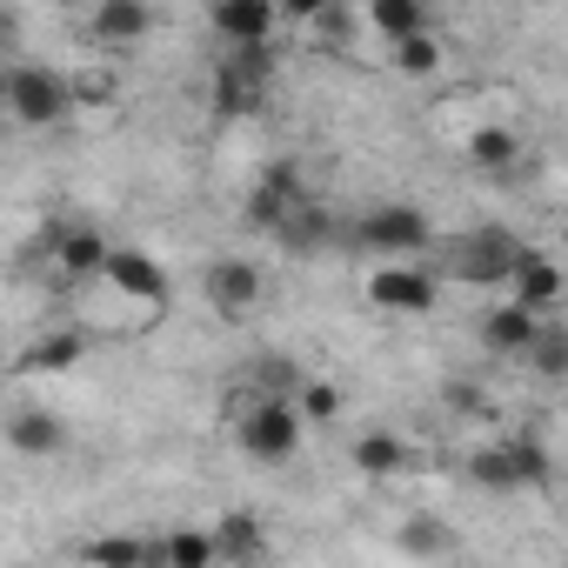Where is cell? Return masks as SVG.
<instances>
[{"label":"cell","mask_w":568,"mask_h":568,"mask_svg":"<svg viewBox=\"0 0 568 568\" xmlns=\"http://www.w3.org/2000/svg\"><path fill=\"white\" fill-rule=\"evenodd\" d=\"M362 302L375 315H388V322H422L442 302V281H435L428 261H375L362 274Z\"/></svg>","instance_id":"4"},{"label":"cell","mask_w":568,"mask_h":568,"mask_svg":"<svg viewBox=\"0 0 568 568\" xmlns=\"http://www.w3.org/2000/svg\"><path fill=\"white\" fill-rule=\"evenodd\" d=\"M81 561L88 568H161V541L154 535H134V528H114V535L81 541Z\"/></svg>","instance_id":"21"},{"label":"cell","mask_w":568,"mask_h":568,"mask_svg":"<svg viewBox=\"0 0 568 568\" xmlns=\"http://www.w3.org/2000/svg\"><path fill=\"white\" fill-rule=\"evenodd\" d=\"M395 548L408 555V561H442L448 548H455V528L442 521V515H402V528H395Z\"/></svg>","instance_id":"24"},{"label":"cell","mask_w":568,"mask_h":568,"mask_svg":"<svg viewBox=\"0 0 568 568\" xmlns=\"http://www.w3.org/2000/svg\"><path fill=\"white\" fill-rule=\"evenodd\" d=\"M302 415L295 402H267V395H234V448L261 468H281L302 455Z\"/></svg>","instance_id":"3"},{"label":"cell","mask_w":568,"mask_h":568,"mask_svg":"<svg viewBox=\"0 0 568 568\" xmlns=\"http://www.w3.org/2000/svg\"><path fill=\"white\" fill-rule=\"evenodd\" d=\"M201 288H207V308L221 322H247L261 302H267V274L247 261V254H214L207 274H201Z\"/></svg>","instance_id":"8"},{"label":"cell","mask_w":568,"mask_h":568,"mask_svg":"<svg viewBox=\"0 0 568 568\" xmlns=\"http://www.w3.org/2000/svg\"><path fill=\"white\" fill-rule=\"evenodd\" d=\"M521 362H528L541 382H561V375H568V328H561V322H541V335H535V348H528Z\"/></svg>","instance_id":"30"},{"label":"cell","mask_w":568,"mask_h":568,"mask_svg":"<svg viewBox=\"0 0 568 568\" xmlns=\"http://www.w3.org/2000/svg\"><path fill=\"white\" fill-rule=\"evenodd\" d=\"M362 28L395 48V41H408V34L428 28V0H368V8H362Z\"/></svg>","instance_id":"23"},{"label":"cell","mask_w":568,"mask_h":568,"mask_svg":"<svg viewBox=\"0 0 568 568\" xmlns=\"http://www.w3.org/2000/svg\"><path fill=\"white\" fill-rule=\"evenodd\" d=\"M207 21H214V34H221L227 54H234V48H261V41H274L281 8H274V0H214Z\"/></svg>","instance_id":"14"},{"label":"cell","mask_w":568,"mask_h":568,"mask_svg":"<svg viewBox=\"0 0 568 568\" xmlns=\"http://www.w3.org/2000/svg\"><path fill=\"white\" fill-rule=\"evenodd\" d=\"M348 462H355V475H368V481H402V475H415L428 455H422L408 435H395V428H362V435L348 442Z\"/></svg>","instance_id":"11"},{"label":"cell","mask_w":568,"mask_h":568,"mask_svg":"<svg viewBox=\"0 0 568 568\" xmlns=\"http://www.w3.org/2000/svg\"><path fill=\"white\" fill-rule=\"evenodd\" d=\"M154 541H161V568H221V561H214V541H207V528H194V521H181V528H161Z\"/></svg>","instance_id":"27"},{"label":"cell","mask_w":568,"mask_h":568,"mask_svg":"<svg viewBox=\"0 0 568 568\" xmlns=\"http://www.w3.org/2000/svg\"><path fill=\"white\" fill-rule=\"evenodd\" d=\"M295 415H302V428H328V422L342 415V388L322 382V375H308L302 395H295Z\"/></svg>","instance_id":"31"},{"label":"cell","mask_w":568,"mask_h":568,"mask_svg":"<svg viewBox=\"0 0 568 568\" xmlns=\"http://www.w3.org/2000/svg\"><path fill=\"white\" fill-rule=\"evenodd\" d=\"M21 41V14H8V8H0V54H8Z\"/></svg>","instance_id":"33"},{"label":"cell","mask_w":568,"mask_h":568,"mask_svg":"<svg viewBox=\"0 0 568 568\" xmlns=\"http://www.w3.org/2000/svg\"><path fill=\"white\" fill-rule=\"evenodd\" d=\"M521 161H528V141H521L508 121H488V128H475V134L462 141V168H475V174H488V181H508Z\"/></svg>","instance_id":"15"},{"label":"cell","mask_w":568,"mask_h":568,"mask_svg":"<svg viewBox=\"0 0 568 568\" xmlns=\"http://www.w3.org/2000/svg\"><path fill=\"white\" fill-rule=\"evenodd\" d=\"M335 234H342V214H328L315 194H308V201H302L288 221L274 227V241L288 247V254H328V247H335Z\"/></svg>","instance_id":"19"},{"label":"cell","mask_w":568,"mask_h":568,"mask_svg":"<svg viewBox=\"0 0 568 568\" xmlns=\"http://www.w3.org/2000/svg\"><path fill=\"white\" fill-rule=\"evenodd\" d=\"M508 302L528 308V315H541V322H555V308H561V261L548 247H528L521 241L515 274H508Z\"/></svg>","instance_id":"10"},{"label":"cell","mask_w":568,"mask_h":568,"mask_svg":"<svg viewBox=\"0 0 568 568\" xmlns=\"http://www.w3.org/2000/svg\"><path fill=\"white\" fill-rule=\"evenodd\" d=\"M108 254H114V241L101 234V221H88V214L54 221V254H48V267H61V281H101Z\"/></svg>","instance_id":"9"},{"label":"cell","mask_w":568,"mask_h":568,"mask_svg":"<svg viewBox=\"0 0 568 568\" xmlns=\"http://www.w3.org/2000/svg\"><path fill=\"white\" fill-rule=\"evenodd\" d=\"M302 201H308V181H302V168H295L288 154H281V161H267V168L254 174V187H247V201H241V221H247L254 234H274Z\"/></svg>","instance_id":"7"},{"label":"cell","mask_w":568,"mask_h":568,"mask_svg":"<svg viewBox=\"0 0 568 568\" xmlns=\"http://www.w3.org/2000/svg\"><path fill=\"white\" fill-rule=\"evenodd\" d=\"M207 101H214V114H221V121H247V114H261V108H267V81H254V74H241V68H227V61H221V68H214V94H207Z\"/></svg>","instance_id":"22"},{"label":"cell","mask_w":568,"mask_h":568,"mask_svg":"<svg viewBox=\"0 0 568 568\" xmlns=\"http://www.w3.org/2000/svg\"><path fill=\"white\" fill-rule=\"evenodd\" d=\"M335 241H342L348 254H368V261H422V254L435 247V221H428V207H415V201H382V207L342 221Z\"/></svg>","instance_id":"1"},{"label":"cell","mask_w":568,"mask_h":568,"mask_svg":"<svg viewBox=\"0 0 568 568\" xmlns=\"http://www.w3.org/2000/svg\"><path fill=\"white\" fill-rule=\"evenodd\" d=\"M234 375H241V395H267V402H295L302 382H308V368H302L295 355H254V362H241Z\"/></svg>","instance_id":"20"},{"label":"cell","mask_w":568,"mask_h":568,"mask_svg":"<svg viewBox=\"0 0 568 568\" xmlns=\"http://www.w3.org/2000/svg\"><path fill=\"white\" fill-rule=\"evenodd\" d=\"M101 288H114L128 308H141L148 315V328H154V315H168V267L148 254V247H114L108 254V267H101Z\"/></svg>","instance_id":"6"},{"label":"cell","mask_w":568,"mask_h":568,"mask_svg":"<svg viewBox=\"0 0 568 568\" xmlns=\"http://www.w3.org/2000/svg\"><path fill=\"white\" fill-rule=\"evenodd\" d=\"M68 94H74V108H108V101L121 94L114 61H81V68H68Z\"/></svg>","instance_id":"28"},{"label":"cell","mask_w":568,"mask_h":568,"mask_svg":"<svg viewBox=\"0 0 568 568\" xmlns=\"http://www.w3.org/2000/svg\"><path fill=\"white\" fill-rule=\"evenodd\" d=\"M154 34V8H141V0H101V8H88V48L101 54H128Z\"/></svg>","instance_id":"12"},{"label":"cell","mask_w":568,"mask_h":568,"mask_svg":"<svg viewBox=\"0 0 568 568\" xmlns=\"http://www.w3.org/2000/svg\"><path fill=\"white\" fill-rule=\"evenodd\" d=\"M515 254H521V234H508V227H468V234H455L442 247L435 281L455 274V281H468V288H508Z\"/></svg>","instance_id":"5"},{"label":"cell","mask_w":568,"mask_h":568,"mask_svg":"<svg viewBox=\"0 0 568 568\" xmlns=\"http://www.w3.org/2000/svg\"><path fill=\"white\" fill-rule=\"evenodd\" d=\"M388 61H395L408 81H422V74H435V68L448 61V48H442V34H435V28H422V34L395 41V48H388Z\"/></svg>","instance_id":"29"},{"label":"cell","mask_w":568,"mask_h":568,"mask_svg":"<svg viewBox=\"0 0 568 568\" xmlns=\"http://www.w3.org/2000/svg\"><path fill=\"white\" fill-rule=\"evenodd\" d=\"M74 114V94H68V68H48V61H8L0 68V121L8 128H61Z\"/></svg>","instance_id":"2"},{"label":"cell","mask_w":568,"mask_h":568,"mask_svg":"<svg viewBox=\"0 0 568 568\" xmlns=\"http://www.w3.org/2000/svg\"><path fill=\"white\" fill-rule=\"evenodd\" d=\"M88 328H48V335H34L28 348H21V362H14V375H61V368H74V362H88Z\"/></svg>","instance_id":"18"},{"label":"cell","mask_w":568,"mask_h":568,"mask_svg":"<svg viewBox=\"0 0 568 568\" xmlns=\"http://www.w3.org/2000/svg\"><path fill=\"white\" fill-rule=\"evenodd\" d=\"M442 408L462 415V422H481V415H488V395H481L475 382H448V388H442Z\"/></svg>","instance_id":"32"},{"label":"cell","mask_w":568,"mask_h":568,"mask_svg":"<svg viewBox=\"0 0 568 568\" xmlns=\"http://www.w3.org/2000/svg\"><path fill=\"white\" fill-rule=\"evenodd\" d=\"M501 448H508V462H515V481H521V495H535V488H548L555 481V455H548V442L541 435H501Z\"/></svg>","instance_id":"25"},{"label":"cell","mask_w":568,"mask_h":568,"mask_svg":"<svg viewBox=\"0 0 568 568\" xmlns=\"http://www.w3.org/2000/svg\"><path fill=\"white\" fill-rule=\"evenodd\" d=\"M207 541H214V561L227 568H261L267 561V521L254 508H227L207 521Z\"/></svg>","instance_id":"13"},{"label":"cell","mask_w":568,"mask_h":568,"mask_svg":"<svg viewBox=\"0 0 568 568\" xmlns=\"http://www.w3.org/2000/svg\"><path fill=\"white\" fill-rule=\"evenodd\" d=\"M0 442H8L14 455H61L68 448V422L54 415V408H14L8 422H0Z\"/></svg>","instance_id":"16"},{"label":"cell","mask_w":568,"mask_h":568,"mask_svg":"<svg viewBox=\"0 0 568 568\" xmlns=\"http://www.w3.org/2000/svg\"><path fill=\"white\" fill-rule=\"evenodd\" d=\"M535 335H541V315H528V308H515V302H495V308L481 315V348L501 355V362H521V355L535 348Z\"/></svg>","instance_id":"17"},{"label":"cell","mask_w":568,"mask_h":568,"mask_svg":"<svg viewBox=\"0 0 568 568\" xmlns=\"http://www.w3.org/2000/svg\"><path fill=\"white\" fill-rule=\"evenodd\" d=\"M462 481H475L481 495H521V481H515V462H508V448H501V442L475 448V455L462 462Z\"/></svg>","instance_id":"26"}]
</instances>
